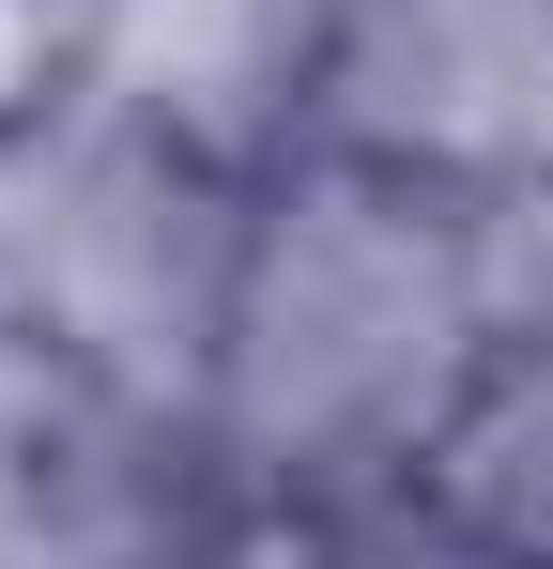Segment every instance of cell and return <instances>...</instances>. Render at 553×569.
<instances>
[{
  "instance_id": "3957f363",
  "label": "cell",
  "mask_w": 553,
  "mask_h": 569,
  "mask_svg": "<svg viewBox=\"0 0 553 569\" xmlns=\"http://www.w3.org/2000/svg\"><path fill=\"white\" fill-rule=\"evenodd\" d=\"M400 492H431L461 539H492V555H539V569H553V323H523V308H507V339L476 355V385L446 400L431 462L400 477Z\"/></svg>"
},
{
  "instance_id": "277c9868",
  "label": "cell",
  "mask_w": 553,
  "mask_h": 569,
  "mask_svg": "<svg viewBox=\"0 0 553 569\" xmlns=\"http://www.w3.org/2000/svg\"><path fill=\"white\" fill-rule=\"evenodd\" d=\"M62 93H92V0H0V139H31Z\"/></svg>"
},
{
  "instance_id": "7a4b0ae2",
  "label": "cell",
  "mask_w": 553,
  "mask_h": 569,
  "mask_svg": "<svg viewBox=\"0 0 553 569\" xmlns=\"http://www.w3.org/2000/svg\"><path fill=\"white\" fill-rule=\"evenodd\" d=\"M308 139L476 200L553 186V0H323Z\"/></svg>"
},
{
  "instance_id": "6da1fadb",
  "label": "cell",
  "mask_w": 553,
  "mask_h": 569,
  "mask_svg": "<svg viewBox=\"0 0 553 569\" xmlns=\"http://www.w3.org/2000/svg\"><path fill=\"white\" fill-rule=\"evenodd\" d=\"M492 216L507 200L339 154V139H292L276 170H247L215 355H200V447L276 523L369 508L431 462L446 400L507 339Z\"/></svg>"
}]
</instances>
